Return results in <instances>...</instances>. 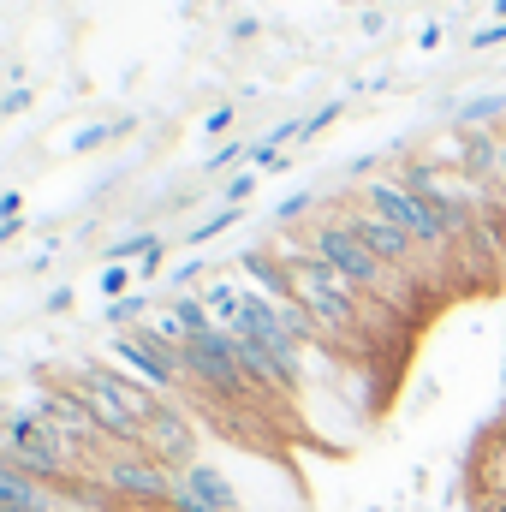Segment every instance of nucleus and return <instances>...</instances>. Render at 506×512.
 Instances as JSON below:
<instances>
[{
    "label": "nucleus",
    "instance_id": "obj_1",
    "mask_svg": "<svg viewBox=\"0 0 506 512\" xmlns=\"http://www.w3.org/2000/svg\"><path fill=\"white\" fill-rule=\"evenodd\" d=\"M286 268H292V298L310 310V322L322 334H358L364 328V292L346 274H334L328 262H316L310 251H292Z\"/></svg>",
    "mask_w": 506,
    "mask_h": 512
},
{
    "label": "nucleus",
    "instance_id": "obj_2",
    "mask_svg": "<svg viewBox=\"0 0 506 512\" xmlns=\"http://www.w3.org/2000/svg\"><path fill=\"white\" fill-rule=\"evenodd\" d=\"M173 483H179V471H167L143 447H108V459H102V495L131 512H167Z\"/></svg>",
    "mask_w": 506,
    "mask_h": 512
},
{
    "label": "nucleus",
    "instance_id": "obj_3",
    "mask_svg": "<svg viewBox=\"0 0 506 512\" xmlns=\"http://www.w3.org/2000/svg\"><path fill=\"white\" fill-rule=\"evenodd\" d=\"M304 251L316 256V262H328L334 274H346L364 298H393V286H399V274L364 251V239H358L340 215H334V221H322V227H310V233H304Z\"/></svg>",
    "mask_w": 506,
    "mask_h": 512
},
{
    "label": "nucleus",
    "instance_id": "obj_4",
    "mask_svg": "<svg viewBox=\"0 0 506 512\" xmlns=\"http://www.w3.org/2000/svg\"><path fill=\"white\" fill-rule=\"evenodd\" d=\"M0 441H6V453H12V465L24 471V477H36V483H48V489H72L78 477V459L48 435V423L24 405V411H12L6 423H0Z\"/></svg>",
    "mask_w": 506,
    "mask_h": 512
},
{
    "label": "nucleus",
    "instance_id": "obj_5",
    "mask_svg": "<svg viewBox=\"0 0 506 512\" xmlns=\"http://www.w3.org/2000/svg\"><path fill=\"white\" fill-rule=\"evenodd\" d=\"M179 376L191 387H203V393H215V399H245V393H256L251 376H245V358H239V340L227 328H209V334L185 340Z\"/></svg>",
    "mask_w": 506,
    "mask_h": 512
},
{
    "label": "nucleus",
    "instance_id": "obj_6",
    "mask_svg": "<svg viewBox=\"0 0 506 512\" xmlns=\"http://www.w3.org/2000/svg\"><path fill=\"white\" fill-rule=\"evenodd\" d=\"M364 209H376L381 221H393L399 233H411L423 251H453V221L435 203H423L417 191H405L399 179H370L364 185Z\"/></svg>",
    "mask_w": 506,
    "mask_h": 512
},
{
    "label": "nucleus",
    "instance_id": "obj_7",
    "mask_svg": "<svg viewBox=\"0 0 506 512\" xmlns=\"http://www.w3.org/2000/svg\"><path fill=\"white\" fill-rule=\"evenodd\" d=\"M108 352H114V364L131 370L149 393H173V387L185 382V376H179V352H185V346L161 340L149 322H143V328H126V334H114V340H108Z\"/></svg>",
    "mask_w": 506,
    "mask_h": 512
},
{
    "label": "nucleus",
    "instance_id": "obj_8",
    "mask_svg": "<svg viewBox=\"0 0 506 512\" xmlns=\"http://www.w3.org/2000/svg\"><path fill=\"white\" fill-rule=\"evenodd\" d=\"M340 221H346V227H352V233L364 239V251L376 256V262H387L393 274H405V268H417V251H423V245H417L411 233H399L393 221H381L376 209H364V203H358V209H346Z\"/></svg>",
    "mask_w": 506,
    "mask_h": 512
},
{
    "label": "nucleus",
    "instance_id": "obj_9",
    "mask_svg": "<svg viewBox=\"0 0 506 512\" xmlns=\"http://www.w3.org/2000/svg\"><path fill=\"white\" fill-rule=\"evenodd\" d=\"M143 453H155L167 471H185L191 465V453H197V435H191V423L179 417V411H155L149 417V429H143Z\"/></svg>",
    "mask_w": 506,
    "mask_h": 512
},
{
    "label": "nucleus",
    "instance_id": "obj_10",
    "mask_svg": "<svg viewBox=\"0 0 506 512\" xmlns=\"http://www.w3.org/2000/svg\"><path fill=\"white\" fill-rule=\"evenodd\" d=\"M179 495H191L203 512H239V489H233V477L215 471V465H203V459H191V465L179 471Z\"/></svg>",
    "mask_w": 506,
    "mask_h": 512
},
{
    "label": "nucleus",
    "instance_id": "obj_11",
    "mask_svg": "<svg viewBox=\"0 0 506 512\" xmlns=\"http://www.w3.org/2000/svg\"><path fill=\"white\" fill-rule=\"evenodd\" d=\"M197 298L209 304V316H215V328H239V310H245V292H239L233 280H209V286H203Z\"/></svg>",
    "mask_w": 506,
    "mask_h": 512
},
{
    "label": "nucleus",
    "instance_id": "obj_12",
    "mask_svg": "<svg viewBox=\"0 0 506 512\" xmlns=\"http://www.w3.org/2000/svg\"><path fill=\"white\" fill-rule=\"evenodd\" d=\"M501 114H506V96H495V90H489V96L459 102V126H465V131H489Z\"/></svg>",
    "mask_w": 506,
    "mask_h": 512
},
{
    "label": "nucleus",
    "instance_id": "obj_13",
    "mask_svg": "<svg viewBox=\"0 0 506 512\" xmlns=\"http://www.w3.org/2000/svg\"><path fill=\"white\" fill-rule=\"evenodd\" d=\"M143 310H149V298H143V292H126V298L108 304V322L126 334V328H143Z\"/></svg>",
    "mask_w": 506,
    "mask_h": 512
},
{
    "label": "nucleus",
    "instance_id": "obj_14",
    "mask_svg": "<svg viewBox=\"0 0 506 512\" xmlns=\"http://www.w3.org/2000/svg\"><path fill=\"white\" fill-rule=\"evenodd\" d=\"M120 131H131V120H108V126H84L78 137H72V149L78 155H90V149H102L108 137H120Z\"/></svg>",
    "mask_w": 506,
    "mask_h": 512
},
{
    "label": "nucleus",
    "instance_id": "obj_15",
    "mask_svg": "<svg viewBox=\"0 0 506 512\" xmlns=\"http://www.w3.org/2000/svg\"><path fill=\"white\" fill-rule=\"evenodd\" d=\"M233 221H239V209H227V203H221V209H215L209 221H197V227H191V245H209V239H221V233H227Z\"/></svg>",
    "mask_w": 506,
    "mask_h": 512
},
{
    "label": "nucleus",
    "instance_id": "obj_16",
    "mask_svg": "<svg viewBox=\"0 0 506 512\" xmlns=\"http://www.w3.org/2000/svg\"><path fill=\"white\" fill-rule=\"evenodd\" d=\"M251 191H256V173H233V179L221 185V203L239 209V203H251Z\"/></svg>",
    "mask_w": 506,
    "mask_h": 512
},
{
    "label": "nucleus",
    "instance_id": "obj_17",
    "mask_svg": "<svg viewBox=\"0 0 506 512\" xmlns=\"http://www.w3.org/2000/svg\"><path fill=\"white\" fill-rule=\"evenodd\" d=\"M126 286H131V268L126 262H108V268H102V298L114 304V298H126Z\"/></svg>",
    "mask_w": 506,
    "mask_h": 512
},
{
    "label": "nucleus",
    "instance_id": "obj_18",
    "mask_svg": "<svg viewBox=\"0 0 506 512\" xmlns=\"http://www.w3.org/2000/svg\"><path fill=\"white\" fill-rule=\"evenodd\" d=\"M340 108H346V102H322V108H316V114L304 120V137H316V131H328L334 120H340Z\"/></svg>",
    "mask_w": 506,
    "mask_h": 512
},
{
    "label": "nucleus",
    "instance_id": "obj_19",
    "mask_svg": "<svg viewBox=\"0 0 506 512\" xmlns=\"http://www.w3.org/2000/svg\"><path fill=\"white\" fill-rule=\"evenodd\" d=\"M239 155H251V149H245V143H221V149H215V155H209L203 167H209V173H227V167H233Z\"/></svg>",
    "mask_w": 506,
    "mask_h": 512
},
{
    "label": "nucleus",
    "instance_id": "obj_20",
    "mask_svg": "<svg viewBox=\"0 0 506 512\" xmlns=\"http://www.w3.org/2000/svg\"><path fill=\"white\" fill-rule=\"evenodd\" d=\"M506 42V18H495V24H483L477 36H471V48H501Z\"/></svg>",
    "mask_w": 506,
    "mask_h": 512
},
{
    "label": "nucleus",
    "instance_id": "obj_21",
    "mask_svg": "<svg viewBox=\"0 0 506 512\" xmlns=\"http://www.w3.org/2000/svg\"><path fill=\"white\" fill-rule=\"evenodd\" d=\"M24 108H30V90H24V84H12V90L0 96V114H24Z\"/></svg>",
    "mask_w": 506,
    "mask_h": 512
},
{
    "label": "nucleus",
    "instance_id": "obj_22",
    "mask_svg": "<svg viewBox=\"0 0 506 512\" xmlns=\"http://www.w3.org/2000/svg\"><path fill=\"white\" fill-rule=\"evenodd\" d=\"M24 215V191H0V221H18Z\"/></svg>",
    "mask_w": 506,
    "mask_h": 512
},
{
    "label": "nucleus",
    "instance_id": "obj_23",
    "mask_svg": "<svg viewBox=\"0 0 506 512\" xmlns=\"http://www.w3.org/2000/svg\"><path fill=\"white\" fill-rule=\"evenodd\" d=\"M477 512H506V489H477Z\"/></svg>",
    "mask_w": 506,
    "mask_h": 512
},
{
    "label": "nucleus",
    "instance_id": "obj_24",
    "mask_svg": "<svg viewBox=\"0 0 506 512\" xmlns=\"http://www.w3.org/2000/svg\"><path fill=\"white\" fill-rule=\"evenodd\" d=\"M233 126V108H227V102H221V108H215V114H209V120H203V131H209V137H221V131Z\"/></svg>",
    "mask_w": 506,
    "mask_h": 512
},
{
    "label": "nucleus",
    "instance_id": "obj_25",
    "mask_svg": "<svg viewBox=\"0 0 506 512\" xmlns=\"http://www.w3.org/2000/svg\"><path fill=\"white\" fill-rule=\"evenodd\" d=\"M304 209H310V191H298V197H286V203H280V221H298Z\"/></svg>",
    "mask_w": 506,
    "mask_h": 512
},
{
    "label": "nucleus",
    "instance_id": "obj_26",
    "mask_svg": "<svg viewBox=\"0 0 506 512\" xmlns=\"http://www.w3.org/2000/svg\"><path fill=\"white\" fill-rule=\"evenodd\" d=\"M197 274H203V262H185V268H173V286H191Z\"/></svg>",
    "mask_w": 506,
    "mask_h": 512
},
{
    "label": "nucleus",
    "instance_id": "obj_27",
    "mask_svg": "<svg viewBox=\"0 0 506 512\" xmlns=\"http://www.w3.org/2000/svg\"><path fill=\"white\" fill-rule=\"evenodd\" d=\"M256 30H262V24H256V18H239V24H233V42H251Z\"/></svg>",
    "mask_w": 506,
    "mask_h": 512
},
{
    "label": "nucleus",
    "instance_id": "obj_28",
    "mask_svg": "<svg viewBox=\"0 0 506 512\" xmlns=\"http://www.w3.org/2000/svg\"><path fill=\"white\" fill-rule=\"evenodd\" d=\"M18 227H24V215H18V221H0V245H6V239H18Z\"/></svg>",
    "mask_w": 506,
    "mask_h": 512
},
{
    "label": "nucleus",
    "instance_id": "obj_29",
    "mask_svg": "<svg viewBox=\"0 0 506 512\" xmlns=\"http://www.w3.org/2000/svg\"><path fill=\"white\" fill-rule=\"evenodd\" d=\"M0 465H12V453H6V441H0Z\"/></svg>",
    "mask_w": 506,
    "mask_h": 512
},
{
    "label": "nucleus",
    "instance_id": "obj_30",
    "mask_svg": "<svg viewBox=\"0 0 506 512\" xmlns=\"http://www.w3.org/2000/svg\"><path fill=\"white\" fill-rule=\"evenodd\" d=\"M0 512H24V507H6V501H0Z\"/></svg>",
    "mask_w": 506,
    "mask_h": 512
},
{
    "label": "nucleus",
    "instance_id": "obj_31",
    "mask_svg": "<svg viewBox=\"0 0 506 512\" xmlns=\"http://www.w3.org/2000/svg\"><path fill=\"white\" fill-rule=\"evenodd\" d=\"M501 423H506V411H501Z\"/></svg>",
    "mask_w": 506,
    "mask_h": 512
}]
</instances>
